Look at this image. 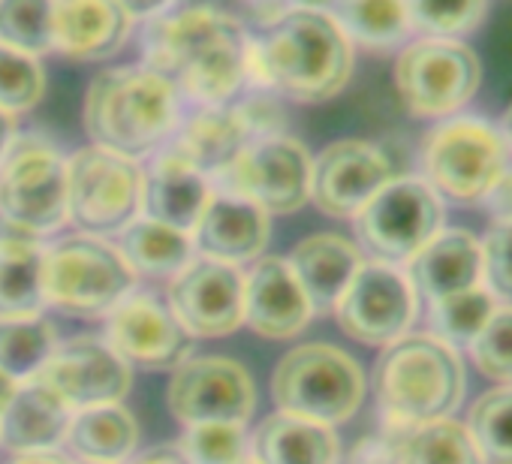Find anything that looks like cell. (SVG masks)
I'll use <instances>...</instances> for the list:
<instances>
[{
	"mask_svg": "<svg viewBox=\"0 0 512 464\" xmlns=\"http://www.w3.org/2000/svg\"><path fill=\"white\" fill-rule=\"evenodd\" d=\"M133 19L118 0H55V52L97 64L115 58L130 40Z\"/></svg>",
	"mask_w": 512,
	"mask_h": 464,
	"instance_id": "cell-22",
	"label": "cell"
},
{
	"mask_svg": "<svg viewBox=\"0 0 512 464\" xmlns=\"http://www.w3.org/2000/svg\"><path fill=\"white\" fill-rule=\"evenodd\" d=\"M16 389H19V383L16 380H10L7 374H0V413H4V407L10 404V398L16 395Z\"/></svg>",
	"mask_w": 512,
	"mask_h": 464,
	"instance_id": "cell-49",
	"label": "cell"
},
{
	"mask_svg": "<svg viewBox=\"0 0 512 464\" xmlns=\"http://www.w3.org/2000/svg\"><path fill=\"white\" fill-rule=\"evenodd\" d=\"M365 389L362 365L347 350L326 341L293 347L272 374V398L281 413L332 428L359 413Z\"/></svg>",
	"mask_w": 512,
	"mask_h": 464,
	"instance_id": "cell-5",
	"label": "cell"
},
{
	"mask_svg": "<svg viewBox=\"0 0 512 464\" xmlns=\"http://www.w3.org/2000/svg\"><path fill=\"white\" fill-rule=\"evenodd\" d=\"M250 133L238 118L235 106H196L184 115L166 142L175 154H181L190 166H196L211 184L229 169V163L244 151Z\"/></svg>",
	"mask_w": 512,
	"mask_h": 464,
	"instance_id": "cell-25",
	"label": "cell"
},
{
	"mask_svg": "<svg viewBox=\"0 0 512 464\" xmlns=\"http://www.w3.org/2000/svg\"><path fill=\"white\" fill-rule=\"evenodd\" d=\"M479 202H485V208L494 220L512 217V166H506L500 172V178L488 187V193Z\"/></svg>",
	"mask_w": 512,
	"mask_h": 464,
	"instance_id": "cell-43",
	"label": "cell"
},
{
	"mask_svg": "<svg viewBox=\"0 0 512 464\" xmlns=\"http://www.w3.org/2000/svg\"><path fill=\"white\" fill-rule=\"evenodd\" d=\"M359 248L380 263L407 266L443 229V199L419 175L386 181L353 217Z\"/></svg>",
	"mask_w": 512,
	"mask_h": 464,
	"instance_id": "cell-9",
	"label": "cell"
},
{
	"mask_svg": "<svg viewBox=\"0 0 512 464\" xmlns=\"http://www.w3.org/2000/svg\"><path fill=\"white\" fill-rule=\"evenodd\" d=\"M166 305L193 338H226L244 326V272L196 257L169 278Z\"/></svg>",
	"mask_w": 512,
	"mask_h": 464,
	"instance_id": "cell-17",
	"label": "cell"
},
{
	"mask_svg": "<svg viewBox=\"0 0 512 464\" xmlns=\"http://www.w3.org/2000/svg\"><path fill=\"white\" fill-rule=\"evenodd\" d=\"M244 464H253V461H244Z\"/></svg>",
	"mask_w": 512,
	"mask_h": 464,
	"instance_id": "cell-52",
	"label": "cell"
},
{
	"mask_svg": "<svg viewBox=\"0 0 512 464\" xmlns=\"http://www.w3.org/2000/svg\"><path fill=\"white\" fill-rule=\"evenodd\" d=\"M467 428L485 464H512V386H497L479 395Z\"/></svg>",
	"mask_w": 512,
	"mask_h": 464,
	"instance_id": "cell-37",
	"label": "cell"
},
{
	"mask_svg": "<svg viewBox=\"0 0 512 464\" xmlns=\"http://www.w3.org/2000/svg\"><path fill=\"white\" fill-rule=\"evenodd\" d=\"M175 446L187 464H244V461H250V431L241 422L184 425Z\"/></svg>",
	"mask_w": 512,
	"mask_h": 464,
	"instance_id": "cell-36",
	"label": "cell"
},
{
	"mask_svg": "<svg viewBox=\"0 0 512 464\" xmlns=\"http://www.w3.org/2000/svg\"><path fill=\"white\" fill-rule=\"evenodd\" d=\"M353 76V43L332 13L284 10L247 46V88L326 103Z\"/></svg>",
	"mask_w": 512,
	"mask_h": 464,
	"instance_id": "cell-2",
	"label": "cell"
},
{
	"mask_svg": "<svg viewBox=\"0 0 512 464\" xmlns=\"http://www.w3.org/2000/svg\"><path fill=\"white\" fill-rule=\"evenodd\" d=\"M473 365L497 386H512V305H497L485 329L470 344Z\"/></svg>",
	"mask_w": 512,
	"mask_h": 464,
	"instance_id": "cell-40",
	"label": "cell"
},
{
	"mask_svg": "<svg viewBox=\"0 0 512 464\" xmlns=\"http://www.w3.org/2000/svg\"><path fill=\"white\" fill-rule=\"evenodd\" d=\"M482 248V281L485 290L494 299H503L512 305V217L494 220L485 239L479 242Z\"/></svg>",
	"mask_w": 512,
	"mask_h": 464,
	"instance_id": "cell-41",
	"label": "cell"
},
{
	"mask_svg": "<svg viewBox=\"0 0 512 464\" xmlns=\"http://www.w3.org/2000/svg\"><path fill=\"white\" fill-rule=\"evenodd\" d=\"M82 121L91 145L130 160L154 157L181 121V94L145 64L112 67L91 79Z\"/></svg>",
	"mask_w": 512,
	"mask_h": 464,
	"instance_id": "cell-3",
	"label": "cell"
},
{
	"mask_svg": "<svg viewBox=\"0 0 512 464\" xmlns=\"http://www.w3.org/2000/svg\"><path fill=\"white\" fill-rule=\"evenodd\" d=\"M16 136H19V130H16V118H13V115H7V112H0V160L7 157V151L13 148Z\"/></svg>",
	"mask_w": 512,
	"mask_h": 464,
	"instance_id": "cell-47",
	"label": "cell"
},
{
	"mask_svg": "<svg viewBox=\"0 0 512 464\" xmlns=\"http://www.w3.org/2000/svg\"><path fill=\"white\" fill-rule=\"evenodd\" d=\"M467 389L464 362L455 347L428 335H404L383 347L374 365V395L389 431L446 419Z\"/></svg>",
	"mask_w": 512,
	"mask_h": 464,
	"instance_id": "cell-4",
	"label": "cell"
},
{
	"mask_svg": "<svg viewBox=\"0 0 512 464\" xmlns=\"http://www.w3.org/2000/svg\"><path fill=\"white\" fill-rule=\"evenodd\" d=\"M244 25L211 4L172 10L145 31V67L166 76L196 106H226L247 88Z\"/></svg>",
	"mask_w": 512,
	"mask_h": 464,
	"instance_id": "cell-1",
	"label": "cell"
},
{
	"mask_svg": "<svg viewBox=\"0 0 512 464\" xmlns=\"http://www.w3.org/2000/svg\"><path fill=\"white\" fill-rule=\"evenodd\" d=\"M341 443L332 425L290 413L266 416L250 434L253 464H338Z\"/></svg>",
	"mask_w": 512,
	"mask_h": 464,
	"instance_id": "cell-27",
	"label": "cell"
},
{
	"mask_svg": "<svg viewBox=\"0 0 512 464\" xmlns=\"http://www.w3.org/2000/svg\"><path fill=\"white\" fill-rule=\"evenodd\" d=\"M494 311H497V299L485 287H473V290L446 296V299L428 305L431 335L455 350L470 347Z\"/></svg>",
	"mask_w": 512,
	"mask_h": 464,
	"instance_id": "cell-34",
	"label": "cell"
},
{
	"mask_svg": "<svg viewBox=\"0 0 512 464\" xmlns=\"http://www.w3.org/2000/svg\"><path fill=\"white\" fill-rule=\"evenodd\" d=\"M0 43L34 58L55 52V0H0Z\"/></svg>",
	"mask_w": 512,
	"mask_h": 464,
	"instance_id": "cell-35",
	"label": "cell"
},
{
	"mask_svg": "<svg viewBox=\"0 0 512 464\" xmlns=\"http://www.w3.org/2000/svg\"><path fill=\"white\" fill-rule=\"evenodd\" d=\"M395 464H485L467 422L452 416L395 431Z\"/></svg>",
	"mask_w": 512,
	"mask_h": 464,
	"instance_id": "cell-31",
	"label": "cell"
},
{
	"mask_svg": "<svg viewBox=\"0 0 512 464\" xmlns=\"http://www.w3.org/2000/svg\"><path fill=\"white\" fill-rule=\"evenodd\" d=\"M46 94V67L40 58L0 43V112L25 115Z\"/></svg>",
	"mask_w": 512,
	"mask_h": 464,
	"instance_id": "cell-39",
	"label": "cell"
},
{
	"mask_svg": "<svg viewBox=\"0 0 512 464\" xmlns=\"http://www.w3.org/2000/svg\"><path fill=\"white\" fill-rule=\"evenodd\" d=\"M332 16L353 46L374 52L395 49L413 34L404 0H338Z\"/></svg>",
	"mask_w": 512,
	"mask_h": 464,
	"instance_id": "cell-32",
	"label": "cell"
},
{
	"mask_svg": "<svg viewBox=\"0 0 512 464\" xmlns=\"http://www.w3.org/2000/svg\"><path fill=\"white\" fill-rule=\"evenodd\" d=\"M247 4L260 7V10H272V13H269V22H272L278 13H284V10H287V7H284V0H247Z\"/></svg>",
	"mask_w": 512,
	"mask_h": 464,
	"instance_id": "cell-51",
	"label": "cell"
},
{
	"mask_svg": "<svg viewBox=\"0 0 512 464\" xmlns=\"http://www.w3.org/2000/svg\"><path fill=\"white\" fill-rule=\"evenodd\" d=\"M314 308L284 257H260L244 272V326L269 341L305 332Z\"/></svg>",
	"mask_w": 512,
	"mask_h": 464,
	"instance_id": "cell-20",
	"label": "cell"
},
{
	"mask_svg": "<svg viewBox=\"0 0 512 464\" xmlns=\"http://www.w3.org/2000/svg\"><path fill=\"white\" fill-rule=\"evenodd\" d=\"M73 410L40 380L19 383L16 395L0 413V446L13 455L61 449Z\"/></svg>",
	"mask_w": 512,
	"mask_h": 464,
	"instance_id": "cell-26",
	"label": "cell"
},
{
	"mask_svg": "<svg viewBox=\"0 0 512 464\" xmlns=\"http://www.w3.org/2000/svg\"><path fill=\"white\" fill-rule=\"evenodd\" d=\"M0 220L31 239L67 226V157L43 136H16L0 160Z\"/></svg>",
	"mask_w": 512,
	"mask_h": 464,
	"instance_id": "cell-7",
	"label": "cell"
},
{
	"mask_svg": "<svg viewBox=\"0 0 512 464\" xmlns=\"http://www.w3.org/2000/svg\"><path fill=\"white\" fill-rule=\"evenodd\" d=\"M238 118L244 121L250 142L253 139H269V136H284L287 133V112L281 106V100L269 91L253 88L247 97H241L238 103H232Z\"/></svg>",
	"mask_w": 512,
	"mask_h": 464,
	"instance_id": "cell-42",
	"label": "cell"
},
{
	"mask_svg": "<svg viewBox=\"0 0 512 464\" xmlns=\"http://www.w3.org/2000/svg\"><path fill=\"white\" fill-rule=\"evenodd\" d=\"M115 239L118 254L124 257L136 278H175L187 263L196 260L190 232L172 229L142 214L133 223H127Z\"/></svg>",
	"mask_w": 512,
	"mask_h": 464,
	"instance_id": "cell-30",
	"label": "cell"
},
{
	"mask_svg": "<svg viewBox=\"0 0 512 464\" xmlns=\"http://www.w3.org/2000/svg\"><path fill=\"white\" fill-rule=\"evenodd\" d=\"M169 413L181 425L196 422H241L256 410V383L250 371L229 356H190L181 362L166 389Z\"/></svg>",
	"mask_w": 512,
	"mask_h": 464,
	"instance_id": "cell-14",
	"label": "cell"
},
{
	"mask_svg": "<svg viewBox=\"0 0 512 464\" xmlns=\"http://www.w3.org/2000/svg\"><path fill=\"white\" fill-rule=\"evenodd\" d=\"M419 314V296L401 266L365 260L335 305L338 326L359 344L389 347L410 335Z\"/></svg>",
	"mask_w": 512,
	"mask_h": 464,
	"instance_id": "cell-13",
	"label": "cell"
},
{
	"mask_svg": "<svg viewBox=\"0 0 512 464\" xmlns=\"http://www.w3.org/2000/svg\"><path fill=\"white\" fill-rule=\"evenodd\" d=\"M46 245L22 232H0V320L40 317L46 308L43 293Z\"/></svg>",
	"mask_w": 512,
	"mask_h": 464,
	"instance_id": "cell-29",
	"label": "cell"
},
{
	"mask_svg": "<svg viewBox=\"0 0 512 464\" xmlns=\"http://www.w3.org/2000/svg\"><path fill=\"white\" fill-rule=\"evenodd\" d=\"M506 145L482 118L452 115L422 142V178L440 199L479 202L506 169Z\"/></svg>",
	"mask_w": 512,
	"mask_h": 464,
	"instance_id": "cell-10",
	"label": "cell"
},
{
	"mask_svg": "<svg viewBox=\"0 0 512 464\" xmlns=\"http://www.w3.org/2000/svg\"><path fill=\"white\" fill-rule=\"evenodd\" d=\"M211 193H214V184L196 166H190L181 154L163 145L151 157V166L142 169L139 214L157 223H166L172 229L193 232Z\"/></svg>",
	"mask_w": 512,
	"mask_h": 464,
	"instance_id": "cell-21",
	"label": "cell"
},
{
	"mask_svg": "<svg viewBox=\"0 0 512 464\" xmlns=\"http://www.w3.org/2000/svg\"><path fill=\"white\" fill-rule=\"evenodd\" d=\"M392 178L383 148L365 139H338L314 157L311 202L329 217H356Z\"/></svg>",
	"mask_w": 512,
	"mask_h": 464,
	"instance_id": "cell-18",
	"label": "cell"
},
{
	"mask_svg": "<svg viewBox=\"0 0 512 464\" xmlns=\"http://www.w3.org/2000/svg\"><path fill=\"white\" fill-rule=\"evenodd\" d=\"M407 278L419 299L440 302L446 296L482 287V248L473 232L452 226L437 236L407 263Z\"/></svg>",
	"mask_w": 512,
	"mask_h": 464,
	"instance_id": "cell-23",
	"label": "cell"
},
{
	"mask_svg": "<svg viewBox=\"0 0 512 464\" xmlns=\"http://www.w3.org/2000/svg\"><path fill=\"white\" fill-rule=\"evenodd\" d=\"M338 0H284L287 10H314V13H332Z\"/></svg>",
	"mask_w": 512,
	"mask_h": 464,
	"instance_id": "cell-48",
	"label": "cell"
},
{
	"mask_svg": "<svg viewBox=\"0 0 512 464\" xmlns=\"http://www.w3.org/2000/svg\"><path fill=\"white\" fill-rule=\"evenodd\" d=\"M64 446L76 464H127L139 449V422L124 401L76 410Z\"/></svg>",
	"mask_w": 512,
	"mask_h": 464,
	"instance_id": "cell-28",
	"label": "cell"
},
{
	"mask_svg": "<svg viewBox=\"0 0 512 464\" xmlns=\"http://www.w3.org/2000/svg\"><path fill=\"white\" fill-rule=\"evenodd\" d=\"M142 166L115 151L85 145L67 157V223L82 236L112 239L139 217Z\"/></svg>",
	"mask_w": 512,
	"mask_h": 464,
	"instance_id": "cell-8",
	"label": "cell"
},
{
	"mask_svg": "<svg viewBox=\"0 0 512 464\" xmlns=\"http://www.w3.org/2000/svg\"><path fill=\"white\" fill-rule=\"evenodd\" d=\"M287 263L299 278L314 314H329L362 269L365 251L338 232H314L293 248Z\"/></svg>",
	"mask_w": 512,
	"mask_h": 464,
	"instance_id": "cell-24",
	"label": "cell"
},
{
	"mask_svg": "<svg viewBox=\"0 0 512 464\" xmlns=\"http://www.w3.org/2000/svg\"><path fill=\"white\" fill-rule=\"evenodd\" d=\"M118 4L124 7V13L133 22H148L151 25V22L169 16L178 7V0H118Z\"/></svg>",
	"mask_w": 512,
	"mask_h": 464,
	"instance_id": "cell-44",
	"label": "cell"
},
{
	"mask_svg": "<svg viewBox=\"0 0 512 464\" xmlns=\"http://www.w3.org/2000/svg\"><path fill=\"white\" fill-rule=\"evenodd\" d=\"M190 236L196 257L241 269L266 257L272 217L241 196L214 190Z\"/></svg>",
	"mask_w": 512,
	"mask_h": 464,
	"instance_id": "cell-19",
	"label": "cell"
},
{
	"mask_svg": "<svg viewBox=\"0 0 512 464\" xmlns=\"http://www.w3.org/2000/svg\"><path fill=\"white\" fill-rule=\"evenodd\" d=\"M410 31L419 37L461 40L485 19L488 0H404Z\"/></svg>",
	"mask_w": 512,
	"mask_h": 464,
	"instance_id": "cell-38",
	"label": "cell"
},
{
	"mask_svg": "<svg viewBox=\"0 0 512 464\" xmlns=\"http://www.w3.org/2000/svg\"><path fill=\"white\" fill-rule=\"evenodd\" d=\"M10 464H76L67 452L61 449H46V452H28V455H16Z\"/></svg>",
	"mask_w": 512,
	"mask_h": 464,
	"instance_id": "cell-46",
	"label": "cell"
},
{
	"mask_svg": "<svg viewBox=\"0 0 512 464\" xmlns=\"http://www.w3.org/2000/svg\"><path fill=\"white\" fill-rule=\"evenodd\" d=\"M500 139H503V145H506V151H512V103H509V109L503 112V121H500Z\"/></svg>",
	"mask_w": 512,
	"mask_h": 464,
	"instance_id": "cell-50",
	"label": "cell"
},
{
	"mask_svg": "<svg viewBox=\"0 0 512 464\" xmlns=\"http://www.w3.org/2000/svg\"><path fill=\"white\" fill-rule=\"evenodd\" d=\"M58 347L55 326L40 317L0 320V374L16 383L34 380Z\"/></svg>",
	"mask_w": 512,
	"mask_h": 464,
	"instance_id": "cell-33",
	"label": "cell"
},
{
	"mask_svg": "<svg viewBox=\"0 0 512 464\" xmlns=\"http://www.w3.org/2000/svg\"><path fill=\"white\" fill-rule=\"evenodd\" d=\"M314 154L290 133L253 139L214 181L217 190L241 196L272 214H293L311 202Z\"/></svg>",
	"mask_w": 512,
	"mask_h": 464,
	"instance_id": "cell-12",
	"label": "cell"
},
{
	"mask_svg": "<svg viewBox=\"0 0 512 464\" xmlns=\"http://www.w3.org/2000/svg\"><path fill=\"white\" fill-rule=\"evenodd\" d=\"M49 386L73 413L103 404H121L133 386V368L106 338L79 335L58 341L55 353L34 377Z\"/></svg>",
	"mask_w": 512,
	"mask_h": 464,
	"instance_id": "cell-16",
	"label": "cell"
},
{
	"mask_svg": "<svg viewBox=\"0 0 512 464\" xmlns=\"http://www.w3.org/2000/svg\"><path fill=\"white\" fill-rule=\"evenodd\" d=\"M482 64L464 40L419 37L395 61V88L416 118H452L479 91Z\"/></svg>",
	"mask_w": 512,
	"mask_h": 464,
	"instance_id": "cell-11",
	"label": "cell"
},
{
	"mask_svg": "<svg viewBox=\"0 0 512 464\" xmlns=\"http://www.w3.org/2000/svg\"><path fill=\"white\" fill-rule=\"evenodd\" d=\"M127 464H187L184 461V455L178 452V446H154V449H148V452H142V455H133Z\"/></svg>",
	"mask_w": 512,
	"mask_h": 464,
	"instance_id": "cell-45",
	"label": "cell"
},
{
	"mask_svg": "<svg viewBox=\"0 0 512 464\" xmlns=\"http://www.w3.org/2000/svg\"><path fill=\"white\" fill-rule=\"evenodd\" d=\"M133 290L136 275L109 239L76 232L46 245V305L70 317H106Z\"/></svg>",
	"mask_w": 512,
	"mask_h": 464,
	"instance_id": "cell-6",
	"label": "cell"
},
{
	"mask_svg": "<svg viewBox=\"0 0 512 464\" xmlns=\"http://www.w3.org/2000/svg\"><path fill=\"white\" fill-rule=\"evenodd\" d=\"M103 338L130 368L151 371H175L196 347V338L175 320L166 299L145 290H133L106 314Z\"/></svg>",
	"mask_w": 512,
	"mask_h": 464,
	"instance_id": "cell-15",
	"label": "cell"
}]
</instances>
